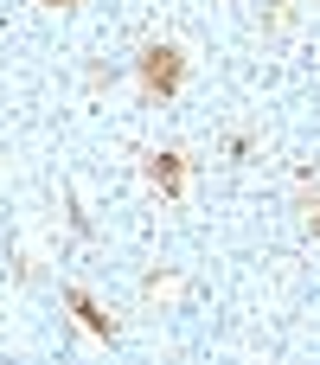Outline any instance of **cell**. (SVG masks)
Segmentation results:
<instances>
[{
    "instance_id": "cell-1",
    "label": "cell",
    "mask_w": 320,
    "mask_h": 365,
    "mask_svg": "<svg viewBox=\"0 0 320 365\" xmlns=\"http://www.w3.org/2000/svg\"><path fill=\"white\" fill-rule=\"evenodd\" d=\"M135 77H141V90L148 96H173L180 90V77H186V51L180 45H141V58H135Z\"/></svg>"
},
{
    "instance_id": "cell-2",
    "label": "cell",
    "mask_w": 320,
    "mask_h": 365,
    "mask_svg": "<svg viewBox=\"0 0 320 365\" xmlns=\"http://www.w3.org/2000/svg\"><path fill=\"white\" fill-rule=\"evenodd\" d=\"M141 173H148V186H154L160 199H180V186H186V154L160 148V154H148V160H141Z\"/></svg>"
},
{
    "instance_id": "cell-3",
    "label": "cell",
    "mask_w": 320,
    "mask_h": 365,
    "mask_svg": "<svg viewBox=\"0 0 320 365\" xmlns=\"http://www.w3.org/2000/svg\"><path fill=\"white\" fill-rule=\"evenodd\" d=\"M64 302H71V314H77V321H83L96 340H115V321L96 308V295H90V289H64Z\"/></svg>"
},
{
    "instance_id": "cell-4",
    "label": "cell",
    "mask_w": 320,
    "mask_h": 365,
    "mask_svg": "<svg viewBox=\"0 0 320 365\" xmlns=\"http://www.w3.org/2000/svg\"><path fill=\"white\" fill-rule=\"evenodd\" d=\"M45 6H77V0H45Z\"/></svg>"
},
{
    "instance_id": "cell-5",
    "label": "cell",
    "mask_w": 320,
    "mask_h": 365,
    "mask_svg": "<svg viewBox=\"0 0 320 365\" xmlns=\"http://www.w3.org/2000/svg\"><path fill=\"white\" fill-rule=\"evenodd\" d=\"M314 225H320V205H314Z\"/></svg>"
}]
</instances>
